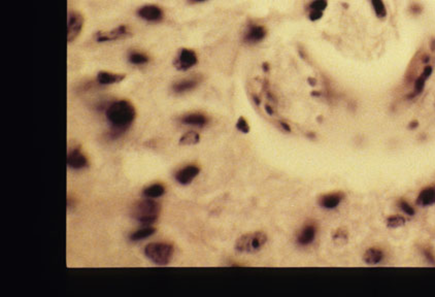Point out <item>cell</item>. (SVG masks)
I'll use <instances>...</instances> for the list:
<instances>
[{"label":"cell","instance_id":"obj_30","mask_svg":"<svg viewBox=\"0 0 435 297\" xmlns=\"http://www.w3.org/2000/svg\"><path fill=\"white\" fill-rule=\"evenodd\" d=\"M424 255H425V258L427 259V261L429 262V263L435 265V256L433 255V253H432V251L430 249L426 248L424 250Z\"/></svg>","mask_w":435,"mask_h":297},{"label":"cell","instance_id":"obj_34","mask_svg":"<svg viewBox=\"0 0 435 297\" xmlns=\"http://www.w3.org/2000/svg\"><path fill=\"white\" fill-rule=\"evenodd\" d=\"M262 67H263V69H264V72H268V71H269V66H268L267 63H264Z\"/></svg>","mask_w":435,"mask_h":297},{"label":"cell","instance_id":"obj_5","mask_svg":"<svg viewBox=\"0 0 435 297\" xmlns=\"http://www.w3.org/2000/svg\"><path fill=\"white\" fill-rule=\"evenodd\" d=\"M131 36V30L127 25H120L111 31L97 32L96 40L98 42H106L124 39Z\"/></svg>","mask_w":435,"mask_h":297},{"label":"cell","instance_id":"obj_3","mask_svg":"<svg viewBox=\"0 0 435 297\" xmlns=\"http://www.w3.org/2000/svg\"><path fill=\"white\" fill-rule=\"evenodd\" d=\"M145 255L157 265H167L173 256V247L166 242L149 243L145 248Z\"/></svg>","mask_w":435,"mask_h":297},{"label":"cell","instance_id":"obj_7","mask_svg":"<svg viewBox=\"0 0 435 297\" xmlns=\"http://www.w3.org/2000/svg\"><path fill=\"white\" fill-rule=\"evenodd\" d=\"M137 16L147 22L156 23L163 20L164 12L161 7L156 4H146L138 8Z\"/></svg>","mask_w":435,"mask_h":297},{"label":"cell","instance_id":"obj_23","mask_svg":"<svg viewBox=\"0 0 435 297\" xmlns=\"http://www.w3.org/2000/svg\"><path fill=\"white\" fill-rule=\"evenodd\" d=\"M128 59L130 61V63L134 64V65L147 64L149 62V60H150L149 57L146 54L140 53V52H136V51L131 52V53L129 54Z\"/></svg>","mask_w":435,"mask_h":297},{"label":"cell","instance_id":"obj_33","mask_svg":"<svg viewBox=\"0 0 435 297\" xmlns=\"http://www.w3.org/2000/svg\"><path fill=\"white\" fill-rule=\"evenodd\" d=\"M265 110H266V111H267L268 115H272V113H273V111H272V109L269 106H266Z\"/></svg>","mask_w":435,"mask_h":297},{"label":"cell","instance_id":"obj_11","mask_svg":"<svg viewBox=\"0 0 435 297\" xmlns=\"http://www.w3.org/2000/svg\"><path fill=\"white\" fill-rule=\"evenodd\" d=\"M199 172V167H195V165H188V167H185L184 168L177 171L174 178L176 182L180 183L181 185H188L198 176Z\"/></svg>","mask_w":435,"mask_h":297},{"label":"cell","instance_id":"obj_27","mask_svg":"<svg viewBox=\"0 0 435 297\" xmlns=\"http://www.w3.org/2000/svg\"><path fill=\"white\" fill-rule=\"evenodd\" d=\"M327 0H314L313 2H310V4L308 5V10L309 12H318V13H323L325 11V8L327 7Z\"/></svg>","mask_w":435,"mask_h":297},{"label":"cell","instance_id":"obj_12","mask_svg":"<svg viewBox=\"0 0 435 297\" xmlns=\"http://www.w3.org/2000/svg\"><path fill=\"white\" fill-rule=\"evenodd\" d=\"M317 227L315 224H306L297 234V242L301 246H308L316 238Z\"/></svg>","mask_w":435,"mask_h":297},{"label":"cell","instance_id":"obj_31","mask_svg":"<svg viewBox=\"0 0 435 297\" xmlns=\"http://www.w3.org/2000/svg\"><path fill=\"white\" fill-rule=\"evenodd\" d=\"M422 12V6L419 4H414L411 6V13L414 15H418Z\"/></svg>","mask_w":435,"mask_h":297},{"label":"cell","instance_id":"obj_15","mask_svg":"<svg viewBox=\"0 0 435 297\" xmlns=\"http://www.w3.org/2000/svg\"><path fill=\"white\" fill-rule=\"evenodd\" d=\"M181 122L185 125L196 126V127L202 128L208 124V119L207 116H204L203 113L192 112V113H188V115L183 116L181 118Z\"/></svg>","mask_w":435,"mask_h":297},{"label":"cell","instance_id":"obj_1","mask_svg":"<svg viewBox=\"0 0 435 297\" xmlns=\"http://www.w3.org/2000/svg\"><path fill=\"white\" fill-rule=\"evenodd\" d=\"M136 117V111L128 100H117L106 109V118L112 125L111 137L117 138L129 128Z\"/></svg>","mask_w":435,"mask_h":297},{"label":"cell","instance_id":"obj_10","mask_svg":"<svg viewBox=\"0 0 435 297\" xmlns=\"http://www.w3.org/2000/svg\"><path fill=\"white\" fill-rule=\"evenodd\" d=\"M67 165L70 168L79 170L88 167V160L79 148H74L67 156Z\"/></svg>","mask_w":435,"mask_h":297},{"label":"cell","instance_id":"obj_29","mask_svg":"<svg viewBox=\"0 0 435 297\" xmlns=\"http://www.w3.org/2000/svg\"><path fill=\"white\" fill-rule=\"evenodd\" d=\"M236 128L243 133L250 132V126H248L246 120L244 117H241L236 122Z\"/></svg>","mask_w":435,"mask_h":297},{"label":"cell","instance_id":"obj_17","mask_svg":"<svg viewBox=\"0 0 435 297\" xmlns=\"http://www.w3.org/2000/svg\"><path fill=\"white\" fill-rule=\"evenodd\" d=\"M124 78H125V74H113L109 72H99L97 74L96 80L100 85H113L121 83Z\"/></svg>","mask_w":435,"mask_h":297},{"label":"cell","instance_id":"obj_35","mask_svg":"<svg viewBox=\"0 0 435 297\" xmlns=\"http://www.w3.org/2000/svg\"><path fill=\"white\" fill-rule=\"evenodd\" d=\"M308 82H309V85H312V86H315V85H316V80H315V78H308Z\"/></svg>","mask_w":435,"mask_h":297},{"label":"cell","instance_id":"obj_16","mask_svg":"<svg viewBox=\"0 0 435 297\" xmlns=\"http://www.w3.org/2000/svg\"><path fill=\"white\" fill-rule=\"evenodd\" d=\"M416 204L420 206H429L435 204V185L423 189L416 198Z\"/></svg>","mask_w":435,"mask_h":297},{"label":"cell","instance_id":"obj_6","mask_svg":"<svg viewBox=\"0 0 435 297\" xmlns=\"http://www.w3.org/2000/svg\"><path fill=\"white\" fill-rule=\"evenodd\" d=\"M198 62V58L195 52L191 49H182L181 52L177 55L174 66L179 69V71H188L194 65H196Z\"/></svg>","mask_w":435,"mask_h":297},{"label":"cell","instance_id":"obj_13","mask_svg":"<svg viewBox=\"0 0 435 297\" xmlns=\"http://www.w3.org/2000/svg\"><path fill=\"white\" fill-rule=\"evenodd\" d=\"M198 84H199V78L197 77L184 78V80H181L172 85V91L176 94H183L195 89L198 86Z\"/></svg>","mask_w":435,"mask_h":297},{"label":"cell","instance_id":"obj_8","mask_svg":"<svg viewBox=\"0 0 435 297\" xmlns=\"http://www.w3.org/2000/svg\"><path fill=\"white\" fill-rule=\"evenodd\" d=\"M84 26V18L83 16L77 12H72L68 15V41H75L79 33L82 32Z\"/></svg>","mask_w":435,"mask_h":297},{"label":"cell","instance_id":"obj_9","mask_svg":"<svg viewBox=\"0 0 435 297\" xmlns=\"http://www.w3.org/2000/svg\"><path fill=\"white\" fill-rule=\"evenodd\" d=\"M266 33L267 32H266V29L263 26L251 24L247 26V28L244 34V41L246 43H250V45L258 43L265 38Z\"/></svg>","mask_w":435,"mask_h":297},{"label":"cell","instance_id":"obj_21","mask_svg":"<svg viewBox=\"0 0 435 297\" xmlns=\"http://www.w3.org/2000/svg\"><path fill=\"white\" fill-rule=\"evenodd\" d=\"M165 193V187L161 184H154L144 190V196L147 198H158Z\"/></svg>","mask_w":435,"mask_h":297},{"label":"cell","instance_id":"obj_20","mask_svg":"<svg viewBox=\"0 0 435 297\" xmlns=\"http://www.w3.org/2000/svg\"><path fill=\"white\" fill-rule=\"evenodd\" d=\"M155 232H156V229H155V228H153V227L148 226V227H145V228H141V229H139V230H136V231H134L133 233H131V234H130V237H129V239H130V241H143V240H145V239H147V238L152 237V235H153Z\"/></svg>","mask_w":435,"mask_h":297},{"label":"cell","instance_id":"obj_14","mask_svg":"<svg viewBox=\"0 0 435 297\" xmlns=\"http://www.w3.org/2000/svg\"><path fill=\"white\" fill-rule=\"evenodd\" d=\"M343 198V194L342 193H331V194H326L323 195L321 197H319L318 204L319 205L326 208V209H332L335 208L336 206H339L340 202Z\"/></svg>","mask_w":435,"mask_h":297},{"label":"cell","instance_id":"obj_26","mask_svg":"<svg viewBox=\"0 0 435 297\" xmlns=\"http://www.w3.org/2000/svg\"><path fill=\"white\" fill-rule=\"evenodd\" d=\"M405 224V219L401 216H390L387 219V226L389 228H397Z\"/></svg>","mask_w":435,"mask_h":297},{"label":"cell","instance_id":"obj_32","mask_svg":"<svg viewBox=\"0 0 435 297\" xmlns=\"http://www.w3.org/2000/svg\"><path fill=\"white\" fill-rule=\"evenodd\" d=\"M280 125L284 128V130H285V131H288V132H291V128H290V126H289L287 123H285V122H281Z\"/></svg>","mask_w":435,"mask_h":297},{"label":"cell","instance_id":"obj_25","mask_svg":"<svg viewBox=\"0 0 435 297\" xmlns=\"http://www.w3.org/2000/svg\"><path fill=\"white\" fill-rule=\"evenodd\" d=\"M348 239H349L348 232L344 229H337L332 233V240L336 244H339V246H343V244L348 241Z\"/></svg>","mask_w":435,"mask_h":297},{"label":"cell","instance_id":"obj_36","mask_svg":"<svg viewBox=\"0 0 435 297\" xmlns=\"http://www.w3.org/2000/svg\"><path fill=\"white\" fill-rule=\"evenodd\" d=\"M203 1H207V0H190V2H192V3H199V2H203Z\"/></svg>","mask_w":435,"mask_h":297},{"label":"cell","instance_id":"obj_28","mask_svg":"<svg viewBox=\"0 0 435 297\" xmlns=\"http://www.w3.org/2000/svg\"><path fill=\"white\" fill-rule=\"evenodd\" d=\"M398 206L399 208L401 209L402 212H404L406 215L408 216H414L415 215V209L413 208V206H411V204H408L407 202H405L404 199H400L398 202Z\"/></svg>","mask_w":435,"mask_h":297},{"label":"cell","instance_id":"obj_2","mask_svg":"<svg viewBox=\"0 0 435 297\" xmlns=\"http://www.w3.org/2000/svg\"><path fill=\"white\" fill-rule=\"evenodd\" d=\"M161 213V206L152 198L140 200L132 208V217L137 222L144 225H151L155 223Z\"/></svg>","mask_w":435,"mask_h":297},{"label":"cell","instance_id":"obj_24","mask_svg":"<svg viewBox=\"0 0 435 297\" xmlns=\"http://www.w3.org/2000/svg\"><path fill=\"white\" fill-rule=\"evenodd\" d=\"M372 7H374L375 13L377 15L378 18L379 19H384L387 17V10L386 6L383 0H370Z\"/></svg>","mask_w":435,"mask_h":297},{"label":"cell","instance_id":"obj_4","mask_svg":"<svg viewBox=\"0 0 435 297\" xmlns=\"http://www.w3.org/2000/svg\"><path fill=\"white\" fill-rule=\"evenodd\" d=\"M266 241H267V235L262 231L247 233L236 241L235 249L241 253L254 254L264 247Z\"/></svg>","mask_w":435,"mask_h":297},{"label":"cell","instance_id":"obj_18","mask_svg":"<svg viewBox=\"0 0 435 297\" xmlns=\"http://www.w3.org/2000/svg\"><path fill=\"white\" fill-rule=\"evenodd\" d=\"M432 71H433L432 66H430V65L425 66V68H424V71H423L422 74L416 80V83H415V90H414V94L412 95V97H414V96L419 95V94H421V93L423 92V90H424V88H425L426 81H427L428 78L430 77V75H431V74H432Z\"/></svg>","mask_w":435,"mask_h":297},{"label":"cell","instance_id":"obj_19","mask_svg":"<svg viewBox=\"0 0 435 297\" xmlns=\"http://www.w3.org/2000/svg\"><path fill=\"white\" fill-rule=\"evenodd\" d=\"M384 258V253L378 248L368 249L363 255V260L368 265H376Z\"/></svg>","mask_w":435,"mask_h":297},{"label":"cell","instance_id":"obj_22","mask_svg":"<svg viewBox=\"0 0 435 297\" xmlns=\"http://www.w3.org/2000/svg\"><path fill=\"white\" fill-rule=\"evenodd\" d=\"M200 142V136L197 132L195 131H189V132H186L180 139V145L182 146H191V145H196Z\"/></svg>","mask_w":435,"mask_h":297}]
</instances>
